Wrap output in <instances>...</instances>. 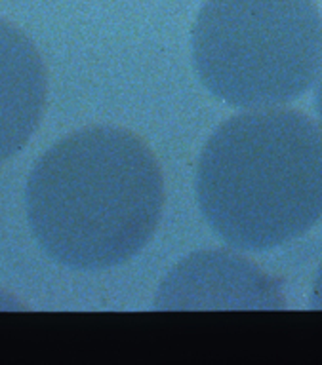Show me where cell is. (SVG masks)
Instances as JSON below:
<instances>
[{
    "label": "cell",
    "instance_id": "obj_2",
    "mask_svg": "<svg viewBox=\"0 0 322 365\" xmlns=\"http://www.w3.org/2000/svg\"><path fill=\"white\" fill-rule=\"evenodd\" d=\"M195 190L206 222L231 247L288 244L322 217V131L282 107L233 116L208 139Z\"/></svg>",
    "mask_w": 322,
    "mask_h": 365
},
{
    "label": "cell",
    "instance_id": "obj_4",
    "mask_svg": "<svg viewBox=\"0 0 322 365\" xmlns=\"http://www.w3.org/2000/svg\"><path fill=\"white\" fill-rule=\"evenodd\" d=\"M46 68L35 44L0 19V164L36 131L46 105Z\"/></svg>",
    "mask_w": 322,
    "mask_h": 365
},
{
    "label": "cell",
    "instance_id": "obj_1",
    "mask_svg": "<svg viewBox=\"0 0 322 365\" xmlns=\"http://www.w3.org/2000/svg\"><path fill=\"white\" fill-rule=\"evenodd\" d=\"M164 205L161 165L130 131L94 125L64 137L33 165L27 221L46 255L73 270H104L136 257Z\"/></svg>",
    "mask_w": 322,
    "mask_h": 365
},
{
    "label": "cell",
    "instance_id": "obj_3",
    "mask_svg": "<svg viewBox=\"0 0 322 365\" xmlns=\"http://www.w3.org/2000/svg\"><path fill=\"white\" fill-rule=\"evenodd\" d=\"M202 84L231 107L275 108L322 71V17L313 0H206L193 27Z\"/></svg>",
    "mask_w": 322,
    "mask_h": 365
},
{
    "label": "cell",
    "instance_id": "obj_6",
    "mask_svg": "<svg viewBox=\"0 0 322 365\" xmlns=\"http://www.w3.org/2000/svg\"><path fill=\"white\" fill-rule=\"evenodd\" d=\"M316 114H318V120L322 124V74L321 80H318V88H316Z\"/></svg>",
    "mask_w": 322,
    "mask_h": 365
},
{
    "label": "cell",
    "instance_id": "obj_5",
    "mask_svg": "<svg viewBox=\"0 0 322 365\" xmlns=\"http://www.w3.org/2000/svg\"><path fill=\"white\" fill-rule=\"evenodd\" d=\"M311 307L316 310H322V267L316 272V278L313 282V293H311Z\"/></svg>",
    "mask_w": 322,
    "mask_h": 365
}]
</instances>
